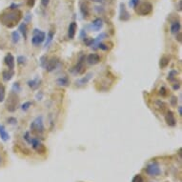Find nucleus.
Instances as JSON below:
<instances>
[{
	"label": "nucleus",
	"instance_id": "obj_27",
	"mask_svg": "<svg viewBox=\"0 0 182 182\" xmlns=\"http://www.w3.org/2000/svg\"><path fill=\"white\" fill-rule=\"evenodd\" d=\"M18 31H20L22 35H23L24 38L26 39V38H27V24L26 23H21L19 25V27H18Z\"/></svg>",
	"mask_w": 182,
	"mask_h": 182
},
{
	"label": "nucleus",
	"instance_id": "obj_10",
	"mask_svg": "<svg viewBox=\"0 0 182 182\" xmlns=\"http://www.w3.org/2000/svg\"><path fill=\"white\" fill-rule=\"evenodd\" d=\"M4 63L8 67L9 70H13L14 71V66H15V61H14V56L11 53H9L7 56L4 57Z\"/></svg>",
	"mask_w": 182,
	"mask_h": 182
},
{
	"label": "nucleus",
	"instance_id": "obj_36",
	"mask_svg": "<svg viewBox=\"0 0 182 182\" xmlns=\"http://www.w3.org/2000/svg\"><path fill=\"white\" fill-rule=\"evenodd\" d=\"M47 56H42L41 58H40V64H41V66L42 67H45V65H46V63H47Z\"/></svg>",
	"mask_w": 182,
	"mask_h": 182
},
{
	"label": "nucleus",
	"instance_id": "obj_21",
	"mask_svg": "<svg viewBox=\"0 0 182 182\" xmlns=\"http://www.w3.org/2000/svg\"><path fill=\"white\" fill-rule=\"evenodd\" d=\"M54 34H56V31H54L53 29H52V30L49 31L48 35H47V37L45 38V39H46L45 48H48V47L50 46V44L52 43V41H53V37H54Z\"/></svg>",
	"mask_w": 182,
	"mask_h": 182
},
{
	"label": "nucleus",
	"instance_id": "obj_26",
	"mask_svg": "<svg viewBox=\"0 0 182 182\" xmlns=\"http://www.w3.org/2000/svg\"><path fill=\"white\" fill-rule=\"evenodd\" d=\"M169 63H170V58L167 57V56H163V57H161V59H160V62H159V66H160L161 69H164V68H166L167 66L169 65Z\"/></svg>",
	"mask_w": 182,
	"mask_h": 182
},
{
	"label": "nucleus",
	"instance_id": "obj_31",
	"mask_svg": "<svg viewBox=\"0 0 182 182\" xmlns=\"http://www.w3.org/2000/svg\"><path fill=\"white\" fill-rule=\"evenodd\" d=\"M21 91V87H20V84L18 82H14V85H13V93H16Z\"/></svg>",
	"mask_w": 182,
	"mask_h": 182
},
{
	"label": "nucleus",
	"instance_id": "obj_28",
	"mask_svg": "<svg viewBox=\"0 0 182 182\" xmlns=\"http://www.w3.org/2000/svg\"><path fill=\"white\" fill-rule=\"evenodd\" d=\"M20 40V35H19V32H13L12 34V41L14 44L18 43Z\"/></svg>",
	"mask_w": 182,
	"mask_h": 182
},
{
	"label": "nucleus",
	"instance_id": "obj_18",
	"mask_svg": "<svg viewBox=\"0 0 182 182\" xmlns=\"http://www.w3.org/2000/svg\"><path fill=\"white\" fill-rule=\"evenodd\" d=\"M56 84L62 87H68L70 85V79L67 75H64L61 77H58L56 79Z\"/></svg>",
	"mask_w": 182,
	"mask_h": 182
},
{
	"label": "nucleus",
	"instance_id": "obj_29",
	"mask_svg": "<svg viewBox=\"0 0 182 182\" xmlns=\"http://www.w3.org/2000/svg\"><path fill=\"white\" fill-rule=\"evenodd\" d=\"M32 103L31 101H26L21 105V110H22V111H24V112H27L32 107Z\"/></svg>",
	"mask_w": 182,
	"mask_h": 182
},
{
	"label": "nucleus",
	"instance_id": "obj_35",
	"mask_svg": "<svg viewBox=\"0 0 182 182\" xmlns=\"http://www.w3.org/2000/svg\"><path fill=\"white\" fill-rule=\"evenodd\" d=\"M26 62V57H24L23 56H19L17 57V63L18 64H24Z\"/></svg>",
	"mask_w": 182,
	"mask_h": 182
},
{
	"label": "nucleus",
	"instance_id": "obj_1",
	"mask_svg": "<svg viewBox=\"0 0 182 182\" xmlns=\"http://www.w3.org/2000/svg\"><path fill=\"white\" fill-rule=\"evenodd\" d=\"M21 19V12L18 10L15 11H10V12L3 13L0 15V21L2 24L5 25L8 28H13Z\"/></svg>",
	"mask_w": 182,
	"mask_h": 182
},
{
	"label": "nucleus",
	"instance_id": "obj_12",
	"mask_svg": "<svg viewBox=\"0 0 182 182\" xmlns=\"http://www.w3.org/2000/svg\"><path fill=\"white\" fill-rule=\"evenodd\" d=\"M165 121L168 126L170 127H174L176 125V119L174 117V114L172 111H168L166 115H165Z\"/></svg>",
	"mask_w": 182,
	"mask_h": 182
},
{
	"label": "nucleus",
	"instance_id": "obj_25",
	"mask_svg": "<svg viewBox=\"0 0 182 182\" xmlns=\"http://www.w3.org/2000/svg\"><path fill=\"white\" fill-rule=\"evenodd\" d=\"M177 71H175V70H171L170 71H169V74H168V76H167V79L169 80V81H171V82H174V80H175V78H176V75H177Z\"/></svg>",
	"mask_w": 182,
	"mask_h": 182
},
{
	"label": "nucleus",
	"instance_id": "obj_5",
	"mask_svg": "<svg viewBox=\"0 0 182 182\" xmlns=\"http://www.w3.org/2000/svg\"><path fill=\"white\" fill-rule=\"evenodd\" d=\"M17 103H18V97L16 96V93H11L9 98H8V101L6 103V107L7 110L11 113H14L15 110H16V106H17Z\"/></svg>",
	"mask_w": 182,
	"mask_h": 182
},
{
	"label": "nucleus",
	"instance_id": "obj_9",
	"mask_svg": "<svg viewBox=\"0 0 182 182\" xmlns=\"http://www.w3.org/2000/svg\"><path fill=\"white\" fill-rule=\"evenodd\" d=\"M84 62H85V56H82L77 64L75 65V67L74 68V71L77 74H83L85 73V66H84Z\"/></svg>",
	"mask_w": 182,
	"mask_h": 182
},
{
	"label": "nucleus",
	"instance_id": "obj_40",
	"mask_svg": "<svg viewBox=\"0 0 182 182\" xmlns=\"http://www.w3.org/2000/svg\"><path fill=\"white\" fill-rule=\"evenodd\" d=\"M42 97H43V93H42L41 92L37 93V95L35 96V98L37 99V100H41V99H42Z\"/></svg>",
	"mask_w": 182,
	"mask_h": 182
},
{
	"label": "nucleus",
	"instance_id": "obj_20",
	"mask_svg": "<svg viewBox=\"0 0 182 182\" xmlns=\"http://www.w3.org/2000/svg\"><path fill=\"white\" fill-rule=\"evenodd\" d=\"M180 30H181L180 22H178V21L173 22L172 25H171V32L174 34V35H177L178 32H180Z\"/></svg>",
	"mask_w": 182,
	"mask_h": 182
},
{
	"label": "nucleus",
	"instance_id": "obj_8",
	"mask_svg": "<svg viewBox=\"0 0 182 182\" xmlns=\"http://www.w3.org/2000/svg\"><path fill=\"white\" fill-rule=\"evenodd\" d=\"M58 63H59L58 59L56 58V57H53V58L48 60L46 65H45V67H44V68H45V70L47 71H49V73H52V71H53L54 70L57 68Z\"/></svg>",
	"mask_w": 182,
	"mask_h": 182
},
{
	"label": "nucleus",
	"instance_id": "obj_39",
	"mask_svg": "<svg viewBox=\"0 0 182 182\" xmlns=\"http://www.w3.org/2000/svg\"><path fill=\"white\" fill-rule=\"evenodd\" d=\"M50 3V0H41V5L43 7H47Z\"/></svg>",
	"mask_w": 182,
	"mask_h": 182
},
{
	"label": "nucleus",
	"instance_id": "obj_37",
	"mask_svg": "<svg viewBox=\"0 0 182 182\" xmlns=\"http://www.w3.org/2000/svg\"><path fill=\"white\" fill-rule=\"evenodd\" d=\"M171 104H172V106H176V104H177V98L175 96H172V99H171Z\"/></svg>",
	"mask_w": 182,
	"mask_h": 182
},
{
	"label": "nucleus",
	"instance_id": "obj_32",
	"mask_svg": "<svg viewBox=\"0 0 182 182\" xmlns=\"http://www.w3.org/2000/svg\"><path fill=\"white\" fill-rule=\"evenodd\" d=\"M132 182H144V179H143V177L140 175V174H136L134 176L133 180H132Z\"/></svg>",
	"mask_w": 182,
	"mask_h": 182
},
{
	"label": "nucleus",
	"instance_id": "obj_30",
	"mask_svg": "<svg viewBox=\"0 0 182 182\" xmlns=\"http://www.w3.org/2000/svg\"><path fill=\"white\" fill-rule=\"evenodd\" d=\"M5 99V87L0 84V102H3Z\"/></svg>",
	"mask_w": 182,
	"mask_h": 182
},
{
	"label": "nucleus",
	"instance_id": "obj_22",
	"mask_svg": "<svg viewBox=\"0 0 182 182\" xmlns=\"http://www.w3.org/2000/svg\"><path fill=\"white\" fill-rule=\"evenodd\" d=\"M0 138H1L3 141H8L10 139V135L2 124H0Z\"/></svg>",
	"mask_w": 182,
	"mask_h": 182
},
{
	"label": "nucleus",
	"instance_id": "obj_3",
	"mask_svg": "<svg viewBox=\"0 0 182 182\" xmlns=\"http://www.w3.org/2000/svg\"><path fill=\"white\" fill-rule=\"evenodd\" d=\"M135 8H136V10H135L136 14H138L139 15H142V16H146L152 13L153 5L150 2L145 1V2L138 4Z\"/></svg>",
	"mask_w": 182,
	"mask_h": 182
},
{
	"label": "nucleus",
	"instance_id": "obj_7",
	"mask_svg": "<svg viewBox=\"0 0 182 182\" xmlns=\"http://www.w3.org/2000/svg\"><path fill=\"white\" fill-rule=\"evenodd\" d=\"M30 144L32 145V149L35 150L38 153H45V151H46V148L44 147V145L42 144V142L38 138H36V137H32L31 142H30Z\"/></svg>",
	"mask_w": 182,
	"mask_h": 182
},
{
	"label": "nucleus",
	"instance_id": "obj_42",
	"mask_svg": "<svg viewBox=\"0 0 182 182\" xmlns=\"http://www.w3.org/2000/svg\"><path fill=\"white\" fill-rule=\"evenodd\" d=\"M178 113L180 115H182V106H179L178 107Z\"/></svg>",
	"mask_w": 182,
	"mask_h": 182
},
{
	"label": "nucleus",
	"instance_id": "obj_14",
	"mask_svg": "<svg viewBox=\"0 0 182 182\" xmlns=\"http://www.w3.org/2000/svg\"><path fill=\"white\" fill-rule=\"evenodd\" d=\"M27 84H28V86L31 88L32 90H37L41 84V79L39 78V77H35V78H34V79L29 80L28 82H27Z\"/></svg>",
	"mask_w": 182,
	"mask_h": 182
},
{
	"label": "nucleus",
	"instance_id": "obj_4",
	"mask_svg": "<svg viewBox=\"0 0 182 182\" xmlns=\"http://www.w3.org/2000/svg\"><path fill=\"white\" fill-rule=\"evenodd\" d=\"M145 172L151 176H158L161 174V169L156 161H152L146 166Z\"/></svg>",
	"mask_w": 182,
	"mask_h": 182
},
{
	"label": "nucleus",
	"instance_id": "obj_33",
	"mask_svg": "<svg viewBox=\"0 0 182 182\" xmlns=\"http://www.w3.org/2000/svg\"><path fill=\"white\" fill-rule=\"evenodd\" d=\"M159 95H160L161 96H163V97L167 96L168 93H167V89H166V88H165V87H161L160 89H159Z\"/></svg>",
	"mask_w": 182,
	"mask_h": 182
},
{
	"label": "nucleus",
	"instance_id": "obj_13",
	"mask_svg": "<svg viewBox=\"0 0 182 182\" xmlns=\"http://www.w3.org/2000/svg\"><path fill=\"white\" fill-rule=\"evenodd\" d=\"M87 62L90 65H96L100 62V56L97 53H90L86 58Z\"/></svg>",
	"mask_w": 182,
	"mask_h": 182
},
{
	"label": "nucleus",
	"instance_id": "obj_19",
	"mask_svg": "<svg viewBox=\"0 0 182 182\" xmlns=\"http://www.w3.org/2000/svg\"><path fill=\"white\" fill-rule=\"evenodd\" d=\"M91 27H92V29L93 31H99L103 27V21H102V19L101 18H96L95 20L92 22Z\"/></svg>",
	"mask_w": 182,
	"mask_h": 182
},
{
	"label": "nucleus",
	"instance_id": "obj_6",
	"mask_svg": "<svg viewBox=\"0 0 182 182\" xmlns=\"http://www.w3.org/2000/svg\"><path fill=\"white\" fill-rule=\"evenodd\" d=\"M45 38H46L45 32L40 31V30H38V29H35L34 30V35H32V45H35V46L39 45V44L44 42Z\"/></svg>",
	"mask_w": 182,
	"mask_h": 182
},
{
	"label": "nucleus",
	"instance_id": "obj_34",
	"mask_svg": "<svg viewBox=\"0 0 182 182\" xmlns=\"http://www.w3.org/2000/svg\"><path fill=\"white\" fill-rule=\"evenodd\" d=\"M130 7H133L135 8L137 5L139 4V0H130Z\"/></svg>",
	"mask_w": 182,
	"mask_h": 182
},
{
	"label": "nucleus",
	"instance_id": "obj_11",
	"mask_svg": "<svg viewBox=\"0 0 182 182\" xmlns=\"http://www.w3.org/2000/svg\"><path fill=\"white\" fill-rule=\"evenodd\" d=\"M131 17L130 14L126 9V6L124 3H120V14H119V19L121 21H128Z\"/></svg>",
	"mask_w": 182,
	"mask_h": 182
},
{
	"label": "nucleus",
	"instance_id": "obj_38",
	"mask_svg": "<svg viewBox=\"0 0 182 182\" xmlns=\"http://www.w3.org/2000/svg\"><path fill=\"white\" fill-rule=\"evenodd\" d=\"M8 123H10V124H16V123H17V120H16L14 117H9L8 118Z\"/></svg>",
	"mask_w": 182,
	"mask_h": 182
},
{
	"label": "nucleus",
	"instance_id": "obj_24",
	"mask_svg": "<svg viewBox=\"0 0 182 182\" xmlns=\"http://www.w3.org/2000/svg\"><path fill=\"white\" fill-rule=\"evenodd\" d=\"M80 12L83 15V17L87 18L89 16L90 13H89V8H88V5L86 3H81L80 4Z\"/></svg>",
	"mask_w": 182,
	"mask_h": 182
},
{
	"label": "nucleus",
	"instance_id": "obj_2",
	"mask_svg": "<svg viewBox=\"0 0 182 182\" xmlns=\"http://www.w3.org/2000/svg\"><path fill=\"white\" fill-rule=\"evenodd\" d=\"M30 128L32 134H35L36 135H42L45 131V127H44V120H43V117L42 115H39V117H35L32 122L30 125Z\"/></svg>",
	"mask_w": 182,
	"mask_h": 182
},
{
	"label": "nucleus",
	"instance_id": "obj_16",
	"mask_svg": "<svg viewBox=\"0 0 182 182\" xmlns=\"http://www.w3.org/2000/svg\"><path fill=\"white\" fill-rule=\"evenodd\" d=\"M92 75H93V74H92V73H90V74H88L87 75L83 76V77H82V78L77 79V80L75 81V84H76V86L81 87V86H84V85H86V84L88 83V82L90 81V79L92 78Z\"/></svg>",
	"mask_w": 182,
	"mask_h": 182
},
{
	"label": "nucleus",
	"instance_id": "obj_43",
	"mask_svg": "<svg viewBox=\"0 0 182 182\" xmlns=\"http://www.w3.org/2000/svg\"><path fill=\"white\" fill-rule=\"evenodd\" d=\"M181 1H179V3H178V11H181L182 10V6H181Z\"/></svg>",
	"mask_w": 182,
	"mask_h": 182
},
{
	"label": "nucleus",
	"instance_id": "obj_17",
	"mask_svg": "<svg viewBox=\"0 0 182 182\" xmlns=\"http://www.w3.org/2000/svg\"><path fill=\"white\" fill-rule=\"evenodd\" d=\"M106 36H107V34H105V32H101V34L99 35L96 38V39H93V44H92V46H91V47H92L93 50H96L97 47H98V45L101 43V41H102Z\"/></svg>",
	"mask_w": 182,
	"mask_h": 182
},
{
	"label": "nucleus",
	"instance_id": "obj_15",
	"mask_svg": "<svg viewBox=\"0 0 182 182\" xmlns=\"http://www.w3.org/2000/svg\"><path fill=\"white\" fill-rule=\"evenodd\" d=\"M76 29H77V25L75 22H71L69 25L68 28V37L70 39H74L75 34H76Z\"/></svg>",
	"mask_w": 182,
	"mask_h": 182
},
{
	"label": "nucleus",
	"instance_id": "obj_41",
	"mask_svg": "<svg viewBox=\"0 0 182 182\" xmlns=\"http://www.w3.org/2000/svg\"><path fill=\"white\" fill-rule=\"evenodd\" d=\"M179 87H180V83H179V82H177V83H174V84L173 85V89H174V90H178Z\"/></svg>",
	"mask_w": 182,
	"mask_h": 182
},
{
	"label": "nucleus",
	"instance_id": "obj_23",
	"mask_svg": "<svg viewBox=\"0 0 182 182\" xmlns=\"http://www.w3.org/2000/svg\"><path fill=\"white\" fill-rule=\"evenodd\" d=\"M14 73L13 70H6V71H3L2 73V77H3V80L4 81H10L11 79L13 78Z\"/></svg>",
	"mask_w": 182,
	"mask_h": 182
}]
</instances>
